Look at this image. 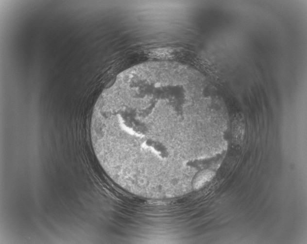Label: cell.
Listing matches in <instances>:
<instances>
[{"mask_svg": "<svg viewBox=\"0 0 307 244\" xmlns=\"http://www.w3.org/2000/svg\"><path fill=\"white\" fill-rule=\"evenodd\" d=\"M171 95L152 90L99 98L90 133L99 162L148 172L172 167L179 157L178 118Z\"/></svg>", "mask_w": 307, "mask_h": 244, "instance_id": "6da1fadb", "label": "cell"}]
</instances>
